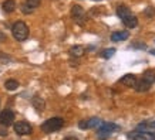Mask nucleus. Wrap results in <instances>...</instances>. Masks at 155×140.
<instances>
[{
    "label": "nucleus",
    "mask_w": 155,
    "mask_h": 140,
    "mask_svg": "<svg viewBox=\"0 0 155 140\" xmlns=\"http://www.w3.org/2000/svg\"><path fill=\"white\" fill-rule=\"evenodd\" d=\"M28 33H30L28 27L24 21H16L13 24V27H12V34L17 41H24L28 37Z\"/></svg>",
    "instance_id": "nucleus-1"
},
{
    "label": "nucleus",
    "mask_w": 155,
    "mask_h": 140,
    "mask_svg": "<svg viewBox=\"0 0 155 140\" xmlns=\"http://www.w3.org/2000/svg\"><path fill=\"white\" fill-rule=\"evenodd\" d=\"M63 125H64V120L61 117H51L41 125V130L44 133H53V132L60 130Z\"/></svg>",
    "instance_id": "nucleus-2"
},
{
    "label": "nucleus",
    "mask_w": 155,
    "mask_h": 140,
    "mask_svg": "<svg viewBox=\"0 0 155 140\" xmlns=\"http://www.w3.org/2000/svg\"><path fill=\"white\" fill-rule=\"evenodd\" d=\"M115 130H120V126H117L115 123H111V122H108V123H104L103 122V123L98 126L97 135H98L100 139H107L108 136Z\"/></svg>",
    "instance_id": "nucleus-3"
},
{
    "label": "nucleus",
    "mask_w": 155,
    "mask_h": 140,
    "mask_svg": "<svg viewBox=\"0 0 155 140\" xmlns=\"http://www.w3.org/2000/svg\"><path fill=\"white\" fill-rule=\"evenodd\" d=\"M14 115L13 110H10V109H5L3 112L0 113V126L3 127H7V126H12L14 122Z\"/></svg>",
    "instance_id": "nucleus-4"
},
{
    "label": "nucleus",
    "mask_w": 155,
    "mask_h": 140,
    "mask_svg": "<svg viewBox=\"0 0 155 140\" xmlns=\"http://www.w3.org/2000/svg\"><path fill=\"white\" fill-rule=\"evenodd\" d=\"M14 132L19 136H26V135H30V133L33 132V129H31L28 122L20 120V122H16V123H14Z\"/></svg>",
    "instance_id": "nucleus-5"
},
{
    "label": "nucleus",
    "mask_w": 155,
    "mask_h": 140,
    "mask_svg": "<svg viewBox=\"0 0 155 140\" xmlns=\"http://www.w3.org/2000/svg\"><path fill=\"white\" fill-rule=\"evenodd\" d=\"M103 122L100 120L98 117H91L88 120H81L78 123V127L83 129V130H87V129H94V127H98Z\"/></svg>",
    "instance_id": "nucleus-6"
},
{
    "label": "nucleus",
    "mask_w": 155,
    "mask_h": 140,
    "mask_svg": "<svg viewBox=\"0 0 155 140\" xmlns=\"http://www.w3.org/2000/svg\"><path fill=\"white\" fill-rule=\"evenodd\" d=\"M71 16L78 24H84V9L78 5H74L71 9Z\"/></svg>",
    "instance_id": "nucleus-7"
},
{
    "label": "nucleus",
    "mask_w": 155,
    "mask_h": 140,
    "mask_svg": "<svg viewBox=\"0 0 155 140\" xmlns=\"http://www.w3.org/2000/svg\"><path fill=\"white\" fill-rule=\"evenodd\" d=\"M131 140H155L154 133H148V132H134L130 135Z\"/></svg>",
    "instance_id": "nucleus-8"
},
{
    "label": "nucleus",
    "mask_w": 155,
    "mask_h": 140,
    "mask_svg": "<svg viewBox=\"0 0 155 140\" xmlns=\"http://www.w3.org/2000/svg\"><path fill=\"white\" fill-rule=\"evenodd\" d=\"M120 82H121L122 85H125V86H128V88H134L137 84V76L132 74H127L124 75L121 79H120Z\"/></svg>",
    "instance_id": "nucleus-9"
},
{
    "label": "nucleus",
    "mask_w": 155,
    "mask_h": 140,
    "mask_svg": "<svg viewBox=\"0 0 155 140\" xmlns=\"http://www.w3.org/2000/svg\"><path fill=\"white\" fill-rule=\"evenodd\" d=\"M122 24H124L127 28H135L137 26H138V19H137L135 16L130 14V16H127L125 19H122Z\"/></svg>",
    "instance_id": "nucleus-10"
},
{
    "label": "nucleus",
    "mask_w": 155,
    "mask_h": 140,
    "mask_svg": "<svg viewBox=\"0 0 155 140\" xmlns=\"http://www.w3.org/2000/svg\"><path fill=\"white\" fill-rule=\"evenodd\" d=\"M130 37V33L128 31H115V33L111 34V41L114 42H120V41H124Z\"/></svg>",
    "instance_id": "nucleus-11"
},
{
    "label": "nucleus",
    "mask_w": 155,
    "mask_h": 140,
    "mask_svg": "<svg viewBox=\"0 0 155 140\" xmlns=\"http://www.w3.org/2000/svg\"><path fill=\"white\" fill-rule=\"evenodd\" d=\"M142 81L144 82H147L148 85H152L155 82V72L152 70H148L144 72V75H142Z\"/></svg>",
    "instance_id": "nucleus-12"
},
{
    "label": "nucleus",
    "mask_w": 155,
    "mask_h": 140,
    "mask_svg": "<svg viewBox=\"0 0 155 140\" xmlns=\"http://www.w3.org/2000/svg\"><path fill=\"white\" fill-rule=\"evenodd\" d=\"M84 52H85V50L83 45H74L70 48L71 57H81V55H84Z\"/></svg>",
    "instance_id": "nucleus-13"
},
{
    "label": "nucleus",
    "mask_w": 155,
    "mask_h": 140,
    "mask_svg": "<svg viewBox=\"0 0 155 140\" xmlns=\"http://www.w3.org/2000/svg\"><path fill=\"white\" fill-rule=\"evenodd\" d=\"M117 14H118V17L122 20V19H125L127 16H130V14H131V11H130V9H128L127 6L121 5V6H118V7H117Z\"/></svg>",
    "instance_id": "nucleus-14"
},
{
    "label": "nucleus",
    "mask_w": 155,
    "mask_h": 140,
    "mask_svg": "<svg viewBox=\"0 0 155 140\" xmlns=\"http://www.w3.org/2000/svg\"><path fill=\"white\" fill-rule=\"evenodd\" d=\"M3 10H5L6 13H13L14 10H16V2L14 0H6L5 3H3Z\"/></svg>",
    "instance_id": "nucleus-15"
},
{
    "label": "nucleus",
    "mask_w": 155,
    "mask_h": 140,
    "mask_svg": "<svg viewBox=\"0 0 155 140\" xmlns=\"http://www.w3.org/2000/svg\"><path fill=\"white\" fill-rule=\"evenodd\" d=\"M44 99H41V98H38V96H34L33 98V106L37 109L38 112H41V110H44Z\"/></svg>",
    "instance_id": "nucleus-16"
},
{
    "label": "nucleus",
    "mask_w": 155,
    "mask_h": 140,
    "mask_svg": "<svg viewBox=\"0 0 155 140\" xmlns=\"http://www.w3.org/2000/svg\"><path fill=\"white\" fill-rule=\"evenodd\" d=\"M5 88L7 91H16V89L19 88V82L16 79H9L5 82Z\"/></svg>",
    "instance_id": "nucleus-17"
},
{
    "label": "nucleus",
    "mask_w": 155,
    "mask_h": 140,
    "mask_svg": "<svg viewBox=\"0 0 155 140\" xmlns=\"http://www.w3.org/2000/svg\"><path fill=\"white\" fill-rule=\"evenodd\" d=\"M115 52H117V50H115V48H107V50L101 51V57H103V58H105V60H108V58H111Z\"/></svg>",
    "instance_id": "nucleus-18"
},
{
    "label": "nucleus",
    "mask_w": 155,
    "mask_h": 140,
    "mask_svg": "<svg viewBox=\"0 0 155 140\" xmlns=\"http://www.w3.org/2000/svg\"><path fill=\"white\" fill-rule=\"evenodd\" d=\"M40 2L41 0H26V5L30 7V9H36V7H38L40 6Z\"/></svg>",
    "instance_id": "nucleus-19"
},
{
    "label": "nucleus",
    "mask_w": 155,
    "mask_h": 140,
    "mask_svg": "<svg viewBox=\"0 0 155 140\" xmlns=\"http://www.w3.org/2000/svg\"><path fill=\"white\" fill-rule=\"evenodd\" d=\"M21 11H23L24 14H30V13H33V9H30V7L24 3V5L21 6Z\"/></svg>",
    "instance_id": "nucleus-20"
},
{
    "label": "nucleus",
    "mask_w": 155,
    "mask_h": 140,
    "mask_svg": "<svg viewBox=\"0 0 155 140\" xmlns=\"http://www.w3.org/2000/svg\"><path fill=\"white\" fill-rule=\"evenodd\" d=\"M145 16H148V17H154L155 16V9L154 7H148V9L145 10Z\"/></svg>",
    "instance_id": "nucleus-21"
},
{
    "label": "nucleus",
    "mask_w": 155,
    "mask_h": 140,
    "mask_svg": "<svg viewBox=\"0 0 155 140\" xmlns=\"http://www.w3.org/2000/svg\"><path fill=\"white\" fill-rule=\"evenodd\" d=\"M140 126H144V127H152V129H155V122H151V123H144V125H140Z\"/></svg>",
    "instance_id": "nucleus-22"
},
{
    "label": "nucleus",
    "mask_w": 155,
    "mask_h": 140,
    "mask_svg": "<svg viewBox=\"0 0 155 140\" xmlns=\"http://www.w3.org/2000/svg\"><path fill=\"white\" fill-rule=\"evenodd\" d=\"M0 136H7V130L6 129H0Z\"/></svg>",
    "instance_id": "nucleus-23"
},
{
    "label": "nucleus",
    "mask_w": 155,
    "mask_h": 140,
    "mask_svg": "<svg viewBox=\"0 0 155 140\" xmlns=\"http://www.w3.org/2000/svg\"><path fill=\"white\" fill-rule=\"evenodd\" d=\"M64 140H78V139H75V137H66Z\"/></svg>",
    "instance_id": "nucleus-24"
},
{
    "label": "nucleus",
    "mask_w": 155,
    "mask_h": 140,
    "mask_svg": "<svg viewBox=\"0 0 155 140\" xmlns=\"http://www.w3.org/2000/svg\"><path fill=\"white\" fill-rule=\"evenodd\" d=\"M94 2H101V0H94Z\"/></svg>",
    "instance_id": "nucleus-25"
}]
</instances>
